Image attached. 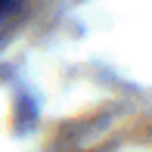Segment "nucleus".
Returning a JSON list of instances; mask_svg holds the SVG:
<instances>
[{
	"mask_svg": "<svg viewBox=\"0 0 152 152\" xmlns=\"http://www.w3.org/2000/svg\"><path fill=\"white\" fill-rule=\"evenodd\" d=\"M10 3H12V0H0V10L6 12V6H10Z\"/></svg>",
	"mask_w": 152,
	"mask_h": 152,
	"instance_id": "1",
	"label": "nucleus"
}]
</instances>
